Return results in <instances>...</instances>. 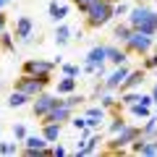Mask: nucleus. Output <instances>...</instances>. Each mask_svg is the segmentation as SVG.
Masks as SVG:
<instances>
[{
	"label": "nucleus",
	"instance_id": "obj_12",
	"mask_svg": "<svg viewBox=\"0 0 157 157\" xmlns=\"http://www.w3.org/2000/svg\"><path fill=\"white\" fill-rule=\"evenodd\" d=\"M128 58H131V55H128L121 45H107V63H110V66H123Z\"/></svg>",
	"mask_w": 157,
	"mask_h": 157
},
{
	"label": "nucleus",
	"instance_id": "obj_18",
	"mask_svg": "<svg viewBox=\"0 0 157 157\" xmlns=\"http://www.w3.org/2000/svg\"><path fill=\"white\" fill-rule=\"evenodd\" d=\"M29 100H32L29 94H24V92L13 89V92H11V97H8V107H24Z\"/></svg>",
	"mask_w": 157,
	"mask_h": 157
},
{
	"label": "nucleus",
	"instance_id": "obj_6",
	"mask_svg": "<svg viewBox=\"0 0 157 157\" xmlns=\"http://www.w3.org/2000/svg\"><path fill=\"white\" fill-rule=\"evenodd\" d=\"M105 63H107V45H94L89 52H86V60H84V66H81V71L97 73Z\"/></svg>",
	"mask_w": 157,
	"mask_h": 157
},
{
	"label": "nucleus",
	"instance_id": "obj_37",
	"mask_svg": "<svg viewBox=\"0 0 157 157\" xmlns=\"http://www.w3.org/2000/svg\"><path fill=\"white\" fill-rule=\"evenodd\" d=\"M155 39H157V34H155Z\"/></svg>",
	"mask_w": 157,
	"mask_h": 157
},
{
	"label": "nucleus",
	"instance_id": "obj_11",
	"mask_svg": "<svg viewBox=\"0 0 157 157\" xmlns=\"http://www.w3.org/2000/svg\"><path fill=\"white\" fill-rule=\"evenodd\" d=\"M128 76V66H115V71L110 73V76L105 78V81H102V84H105V89L107 92H118V86H121V81H123V78Z\"/></svg>",
	"mask_w": 157,
	"mask_h": 157
},
{
	"label": "nucleus",
	"instance_id": "obj_17",
	"mask_svg": "<svg viewBox=\"0 0 157 157\" xmlns=\"http://www.w3.org/2000/svg\"><path fill=\"white\" fill-rule=\"evenodd\" d=\"M47 11H50V18H52V21H63V18L68 16V6H60L58 0H52Z\"/></svg>",
	"mask_w": 157,
	"mask_h": 157
},
{
	"label": "nucleus",
	"instance_id": "obj_36",
	"mask_svg": "<svg viewBox=\"0 0 157 157\" xmlns=\"http://www.w3.org/2000/svg\"><path fill=\"white\" fill-rule=\"evenodd\" d=\"M155 76H157V68H155Z\"/></svg>",
	"mask_w": 157,
	"mask_h": 157
},
{
	"label": "nucleus",
	"instance_id": "obj_27",
	"mask_svg": "<svg viewBox=\"0 0 157 157\" xmlns=\"http://www.w3.org/2000/svg\"><path fill=\"white\" fill-rule=\"evenodd\" d=\"M60 71H63V76H78L81 73V66H76V63H63Z\"/></svg>",
	"mask_w": 157,
	"mask_h": 157
},
{
	"label": "nucleus",
	"instance_id": "obj_3",
	"mask_svg": "<svg viewBox=\"0 0 157 157\" xmlns=\"http://www.w3.org/2000/svg\"><path fill=\"white\" fill-rule=\"evenodd\" d=\"M50 84H52V73H42V76L18 73V76L13 78V89H18V92H24V94H29L32 100L39 94V92H45Z\"/></svg>",
	"mask_w": 157,
	"mask_h": 157
},
{
	"label": "nucleus",
	"instance_id": "obj_34",
	"mask_svg": "<svg viewBox=\"0 0 157 157\" xmlns=\"http://www.w3.org/2000/svg\"><path fill=\"white\" fill-rule=\"evenodd\" d=\"M149 94H152V100H155V105H157V84H152V92H149Z\"/></svg>",
	"mask_w": 157,
	"mask_h": 157
},
{
	"label": "nucleus",
	"instance_id": "obj_22",
	"mask_svg": "<svg viewBox=\"0 0 157 157\" xmlns=\"http://www.w3.org/2000/svg\"><path fill=\"white\" fill-rule=\"evenodd\" d=\"M84 102H86V97H84V94H76V92H71V94H66L63 105H68V107H73V110H76V107H81Z\"/></svg>",
	"mask_w": 157,
	"mask_h": 157
},
{
	"label": "nucleus",
	"instance_id": "obj_25",
	"mask_svg": "<svg viewBox=\"0 0 157 157\" xmlns=\"http://www.w3.org/2000/svg\"><path fill=\"white\" fill-rule=\"evenodd\" d=\"M110 121H113V123L107 126V131H110V136H113V134H118V131H121V128L126 126V121H123V115H121V113H115V115H113Z\"/></svg>",
	"mask_w": 157,
	"mask_h": 157
},
{
	"label": "nucleus",
	"instance_id": "obj_20",
	"mask_svg": "<svg viewBox=\"0 0 157 157\" xmlns=\"http://www.w3.org/2000/svg\"><path fill=\"white\" fill-rule=\"evenodd\" d=\"M0 50H6V52H13V50H16V37H13L8 29L0 34Z\"/></svg>",
	"mask_w": 157,
	"mask_h": 157
},
{
	"label": "nucleus",
	"instance_id": "obj_33",
	"mask_svg": "<svg viewBox=\"0 0 157 157\" xmlns=\"http://www.w3.org/2000/svg\"><path fill=\"white\" fill-rule=\"evenodd\" d=\"M63 155H66V147H60V144L52 147V157H63Z\"/></svg>",
	"mask_w": 157,
	"mask_h": 157
},
{
	"label": "nucleus",
	"instance_id": "obj_21",
	"mask_svg": "<svg viewBox=\"0 0 157 157\" xmlns=\"http://www.w3.org/2000/svg\"><path fill=\"white\" fill-rule=\"evenodd\" d=\"M141 68H144V71H155L157 68V47H152V50L141 58Z\"/></svg>",
	"mask_w": 157,
	"mask_h": 157
},
{
	"label": "nucleus",
	"instance_id": "obj_23",
	"mask_svg": "<svg viewBox=\"0 0 157 157\" xmlns=\"http://www.w3.org/2000/svg\"><path fill=\"white\" fill-rule=\"evenodd\" d=\"M128 110H131V115H136V118H149V105H144V102H134V105H128Z\"/></svg>",
	"mask_w": 157,
	"mask_h": 157
},
{
	"label": "nucleus",
	"instance_id": "obj_32",
	"mask_svg": "<svg viewBox=\"0 0 157 157\" xmlns=\"http://www.w3.org/2000/svg\"><path fill=\"white\" fill-rule=\"evenodd\" d=\"M6 29H8V13H6V11H0V34L6 32Z\"/></svg>",
	"mask_w": 157,
	"mask_h": 157
},
{
	"label": "nucleus",
	"instance_id": "obj_15",
	"mask_svg": "<svg viewBox=\"0 0 157 157\" xmlns=\"http://www.w3.org/2000/svg\"><path fill=\"white\" fill-rule=\"evenodd\" d=\"M60 131H63L60 123H39V134L45 136L47 141H58L60 139Z\"/></svg>",
	"mask_w": 157,
	"mask_h": 157
},
{
	"label": "nucleus",
	"instance_id": "obj_38",
	"mask_svg": "<svg viewBox=\"0 0 157 157\" xmlns=\"http://www.w3.org/2000/svg\"><path fill=\"white\" fill-rule=\"evenodd\" d=\"M155 3H157V0H155Z\"/></svg>",
	"mask_w": 157,
	"mask_h": 157
},
{
	"label": "nucleus",
	"instance_id": "obj_7",
	"mask_svg": "<svg viewBox=\"0 0 157 157\" xmlns=\"http://www.w3.org/2000/svg\"><path fill=\"white\" fill-rule=\"evenodd\" d=\"M58 63L52 60H42V58H29L21 63V73H32V76H42V73H52Z\"/></svg>",
	"mask_w": 157,
	"mask_h": 157
},
{
	"label": "nucleus",
	"instance_id": "obj_24",
	"mask_svg": "<svg viewBox=\"0 0 157 157\" xmlns=\"http://www.w3.org/2000/svg\"><path fill=\"white\" fill-rule=\"evenodd\" d=\"M84 115H86V118H102V121H105V118H107V110H105L102 105H92V107H86V110H84Z\"/></svg>",
	"mask_w": 157,
	"mask_h": 157
},
{
	"label": "nucleus",
	"instance_id": "obj_13",
	"mask_svg": "<svg viewBox=\"0 0 157 157\" xmlns=\"http://www.w3.org/2000/svg\"><path fill=\"white\" fill-rule=\"evenodd\" d=\"M131 32H134V29H131L128 21H118L115 26H113V39H115V45H123L126 39L131 37Z\"/></svg>",
	"mask_w": 157,
	"mask_h": 157
},
{
	"label": "nucleus",
	"instance_id": "obj_31",
	"mask_svg": "<svg viewBox=\"0 0 157 157\" xmlns=\"http://www.w3.org/2000/svg\"><path fill=\"white\" fill-rule=\"evenodd\" d=\"M128 11H131V6H128V3H121V0L115 3V16H126Z\"/></svg>",
	"mask_w": 157,
	"mask_h": 157
},
{
	"label": "nucleus",
	"instance_id": "obj_9",
	"mask_svg": "<svg viewBox=\"0 0 157 157\" xmlns=\"http://www.w3.org/2000/svg\"><path fill=\"white\" fill-rule=\"evenodd\" d=\"M71 118H73V107H68V105H58L52 113H47L39 123H60V126H66V123H71Z\"/></svg>",
	"mask_w": 157,
	"mask_h": 157
},
{
	"label": "nucleus",
	"instance_id": "obj_5",
	"mask_svg": "<svg viewBox=\"0 0 157 157\" xmlns=\"http://www.w3.org/2000/svg\"><path fill=\"white\" fill-rule=\"evenodd\" d=\"M58 105H63L60 94H47V92H39V94L34 97V102H32V115L37 118V121H42V118H45L47 113H52Z\"/></svg>",
	"mask_w": 157,
	"mask_h": 157
},
{
	"label": "nucleus",
	"instance_id": "obj_14",
	"mask_svg": "<svg viewBox=\"0 0 157 157\" xmlns=\"http://www.w3.org/2000/svg\"><path fill=\"white\" fill-rule=\"evenodd\" d=\"M76 86H78V78L76 76H63V78H58L55 89H58L60 97H66V94H71V92H76Z\"/></svg>",
	"mask_w": 157,
	"mask_h": 157
},
{
	"label": "nucleus",
	"instance_id": "obj_16",
	"mask_svg": "<svg viewBox=\"0 0 157 157\" xmlns=\"http://www.w3.org/2000/svg\"><path fill=\"white\" fill-rule=\"evenodd\" d=\"M100 141H102V136H100V134L89 136V139H86L84 144H81V147L76 149V157H86V155H92V152H94L97 147H100Z\"/></svg>",
	"mask_w": 157,
	"mask_h": 157
},
{
	"label": "nucleus",
	"instance_id": "obj_2",
	"mask_svg": "<svg viewBox=\"0 0 157 157\" xmlns=\"http://www.w3.org/2000/svg\"><path fill=\"white\" fill-rule=\"evenodd\" d=\"M81 16H84V29L86 32H97V29L107 26L115 18V0H94Z\"/></svg>",
	"mask_w": 157,
	"mask_h": 157
},
{
	"label": "nucleus",
	"instance_id": "obj_29",
	"mask_svg": "<svg viewBox=\"0 0 157 157\" xmlns=\"http://www.w3.org/2000/svg\"><path fill=\"white\" fill-rule=\"evenodd\" d=\"M13 139H16V141H24V139H26V126H24V123H16V126H13Z\"/></svg>",
	"mask_w": 157,
	"mask_h": 157
},
{
	"label": "nucleus",
	"instance_id": "obj_1",
	"mask_svg": "<svg viewBox=\"0 0 157 157\" xmlns=\"http://www.w3.org/2000/svg\"><path fill=\"white\" fill-rule=\"evenodd\" d=\"M126 21L131 24L134 32H144V34H152V37L157 34V11L149 8L144 0H136L131 6V11L126 13Z\"/></svg>",
	"mask_w": 157,
	"mask_h": 157
},
{
	"label": "nucleus",
	"instance_id": "obj_19",
	"mask_svg": "<svg viewBox=\"0 0 157 157\" xmlns=\"http://www.w3.org/2000/svg\"><path fill=\"white\" fill-rule=\"evenodd\" d=\"M68 42H71V29H68L66 24H60V26L55 29V45L63 47V45H68Z\"/></svg>",
	"mask_w": 157,
	"mask_h": 157
},
{
	"label": "nucleus",
	"instance_id": "obj_30",
	"mask_svg": "<svg viewBox=\"0 0 157 157\" xmlns=\"http://www.w3.org/2000/svg\"><path fill=\"white\" fill-rule=\"evenodd\" d=\"M71 126H73V128H78V131H81V128L86 126V115H73V118H71Z\"/></svg>",
	"mask_w": 157,
	"mask_h": 157
},
{
	"label": "nucleus",
	"instance_id": "obj_28",
	"mask_svg": "<svg viewBox=\"0 0 157 157\" xmlns=\"http://www.w3.org/2000/svg\"><path fill=\"white\" fill-rule=\"evenodd\" d=\"M68 3H71V6H73V8H76V11H78V13H84V11H86V8H89V6H92V3H94V0H68Z\"/></svg>",
	"mask_w": 157,
	"mask_h": 157
},
{
	"label": "nucleus",
	"instance_id": "obj_4",
	"mask_svg": "<svg viewBox=\"0 0 157 157\" xmlns=\"http://www.w3.org/2000/svg\"><path fill=\"white\" fill-rule=\"evenodd\" d=\"M126 52H128V55H136V58H144L147 52L152 50V47H155V37H152V34H144V32H131V37L126 39L123 45Z\"/></svg>",
	"mask_w": 157,
	"mask_h": 157
},
{
	"label": "nucleus",
	"instance_id": "obj_26",
	"mask_svg": "<svg viewBox=\"0 0 157 157\" xmlns=\"http://www.w3.org/2000/svg\"><path fill=\"white\" fill-rule=\"evenodd\" d=\"M16 152H18L16 139L13 141H0V155H16Z\"/></svg>",
	"mask_w": 157,
	"mask_h": 157
},
{
	"label": "nucleus",
	"instance_id": "obj_8",
	"mask_svg": "<svg viewBox=\"0 0 157 157\" xmlns=\"http://www.w3.org/2000/svg\"><path fill=\"white\" fill-rule=\"evenodd\" d=\"M144 81H147V71H144V68H134V71H128V76L121 81V86H118V94L131 92V89H139Z\"/></svg>",
	"mask_w": 157,
	"mask_h": 157
},
{
	"label": "nucleus",
	"instance_id": "obj_35",
	"mask_svg": "<svg viewBox=\"0 0 157 157\" xmlns=\"http://www.w3.org/2000/svg\"><path fill=\"white\" fill-rule=\"evenodd\" d=\"M6 3H11V0H0V11H3V6H6Z\"/></svg>",
	"mask_w": 157,
	"mask_h": 157
},
{
	"label": "nucleus",
	"instance_id": "obj_10",
	"mask_svg": "<svg viewBox=\"0 0 157 157\" xmlns=\"http://www.w3.org/2000/svg\"><path fill=\"white\" fill-rule=\"evenodd\" d=\"M32 32H34L32 16H18L16 18V26H13V37H16V42H29Z\"/></svg>",
	"mask_w": 157,
	"mask_h": 157
},
{
	"label": "nucleus",
	"instance_id": "obj_39",
	"mask_svg": "<svg viewBox=\"0 0 157 157\" xmlns=\"http://www.w3.org/2000/svg\"><path fill=\"white\" fill-rule=\"evenodd\" d=\"M155 141H157V139H155Z\"/></svg>",
	"mask_w": 157,
	"mask_h": 157
}]
</instances>
